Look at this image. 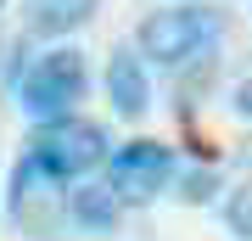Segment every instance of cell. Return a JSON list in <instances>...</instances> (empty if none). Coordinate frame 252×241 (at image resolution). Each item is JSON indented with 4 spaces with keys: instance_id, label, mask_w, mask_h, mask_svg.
<instances>
[{
    "instance_id": "30bf717a",
    "label": "cell",
    "mask_w": 252,
    "mask_h": 241,
    "mask_svg": "<svg viewBox=\"0 0 252 241\" xmlns=\"http://www.w3.org/2000/svg\"><path fill=\"white\" fill-rule=\"evenodd\" d=\"M224 224H230V236L252 241V185H235L224 197Z\"/></svg>"
},
{
    "instance_id": "52a82bcc",
    "label": "cell",
    "mask_w": 252,
    "mask_h": 241,
    "mask_svg": "<svg viewBox=\"0 0 252 241\" xmlns=\"http://www.w3.org/2000/svg\"><path fill=\"white\" fill-rule=\"evenodd\" d=\"M67 213H73V224L107 236V230H118V219H124V202H118L112 185H79V191H67Z\"/></svg>"
},
{
    "instance_id": "7a4b0ae2",
    "label": "cell",
    "mask_w": 252,
    "mask_h": 241,
    "mask_svg": "<svg viewBox=\"0 0 252 241\" xmlns=\"http://www.w3.org/2000/svg\"><path fill=\"white\" fill-rule=\"evenodd\" d=\"M23 152L45 174H56V179H84V174H95L101 163L112 157V135L101 129L95 118L62 112V118H39Z\"/></svg>"
},
{
    "instance_id": "3957f363",
    "label": "cell",
    "mask_w": 252,
    "mask_h": 241,
    "mask_svg": "<svg viewBox=\"0 0 252 241\" xmlns=\"http://www.w3.org/2000/svg\"><path fill=\"white\" fill-rule=\"evenodd\" d=\"M11 84H17L23 112L39 124V118H62V112H73L84 101L90 68H84V51H79V45H51V51H39Z\"/></svg>"
},
{
    "instance_id": "5b68a950",
    "label": "cell",
    "mask_w": 252,
    "mask_h": 241,
    "mask_svg": "<svg viewBox=\"0 0 252 241\" xmlns=\"http://www.w3.org/2000/svg\"><path fill=\"white\" fill-rule=\"evenodd\" d=\"M107 185L118 191V202L135 207V202H152L174 185V152L162 140H124L112 146L107 157Z\"/></svg>"
},
{
    "instance_id": "6da1fadb",
    "label": "cell",
    "mask_w": 252,
    "mask_h": 241,
    "mask_svg": "<svg viewBox=\"0 0 252 241\" xmlns=\"http://www.w3.org/2000/svg\"><path fill=\"white\" fill-rule=\"evenodd\" d=\"M224 39V11L202 6V0H185V6H162L140 23L135 51L157 68H180V62H202V56L219 51Z\"/></svg>"
},
{
    "instance_id": "8fae6325",
    "label": "cell",
    "mask_w": 252,
    "mask_h": 241,
    "mask_svg": "<svg viewBox=\"0 0 252 241\" xmlns=\"http://www.w3.org/2000/svg\"><path fill=\"white\" fill-rule=\"evenodd\" d=\"M235 112H241V118H252V79H241V84H235Z\"/></svg>"
},
{
    "instance_id": "9c48e42d",
    "label": "cell",
    "mask_w": 252,
    "mask_h": 241,
    "mask_svg": "<svg viewBox=\"0 0 252 241\" xmlns=\"http://www.w3.org/2000/svg\"><path fill=\"white\" fill-rule=\"evenodd\" d=\"M219 191H224L219 169H213V163H202V169H185V174H180V191H174V197H180V202H190V207H207Z\"/></svg>"
},
{
    "instance_id": "ba28073f",
    "label": "cell",
    "mask_w": 252,
    "mask_h": 241,
    "mask_svg": "<svg viewBox=\"0 0 252 241\" xmlns=\"http://www.w3.org/2000/svg\"><path fill=\"white\" fill-rule=\"evenodd\" d=\"M95 6L101 0H28V28L45 34V39H62V34H73V28L90 23Z\"/></svg>"
},
{
    "instance_id": "8992f818",
    "label": "cell",
    "mask_w": 252,
    "mask_h": 241,
    "mask_svg": "<svg viewBox=\"0 0 252 241\" xmlns=\"http://www.w3.org/2000/svg\"><path fill=\"white\" fill-rule=\"evenodd\" d=\"M107 101L118 118H146L152 112V73L135 45H112L107 51Z\"/></svg>"
},
{
    "instance_id": "277c9868",
    "label": "cell",
    "mask_w": 252,
    "mask_h": 241,
    "mask_svg": "<svg viewBox=\"0 0 252 241\" xmlns=\"http://www.w3.org/2000/svg\"><path fill=\"white\" fill-rule=\"evenodd\" d=\"M62 185H67V179L45 174L34 157L23 152L17 169H11V185H6V213H11V224H17L23 236L45 241L56 224H62Z\"/></svg>"
},
{
    "instance_id": "7c38bea8",
    "label": "cell",
    "mask_w": 252,
    "mask_h": 241,
    "mask_svg": "<svg viewBox=\"0 0 252 241\" xmlns=\"http://www.w3.org/2000/svg\"><path fill=\"white\" fill-rule=\"evenodd\" d=\"M0 6H6V0H0Z\"/></svg>"
}]
</instances>
